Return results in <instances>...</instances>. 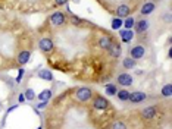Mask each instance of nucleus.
Instances as JSON below:
<instances>
[{
    "label": "nucleus",
    "instance_id": "f257e3e1",
    "mask_svg": "<svg viewBox=\"0 0 172 129\" xmlns=\"http://www.w3.org/2000/svg\"><path fill=\"white\" fill-rule=\"evenodd\" d=\"M75 97H77L78 101L85 103V101L91 100V97H93V91H91L90 88H78L77 93H75Z\"/></svg>",
    "mask_w": 172,
    "mask_h": 129
},
{
    "label": "nucleus",
    "instance_id": "f03ea898",
    "mask_svg": "<svg viewBox=\"0 0 172 129\" xmlns=\"http://www.w3.org/2000/svg\"><path fill=\"white\" fill-rule=\"evenodd\" d=\"M93 106H94V109H97V110H106L107 107H109V101H107V98L102 97V95H96Z\"/></svg>",
    "mask_w": 172,
    "mask_h": 129
},
{
    "label": "nucleus",
    "instance_id": "7ed1b4c3",
    "mask_svg": "<svg viewBox=\"0 0 172 129\" xmlns=\"http://www.w3.org/2000/svg\"><path fill=\"white\" fill-rule=\"evenodd\" d=\"M65 21H66V18L62 12H55V13L50 16V22H52V25H55V26L63 25Z\"/></svg>",
    "mask_w": 172,
    "mask_h": 129
},
{
    "label": "nucleus",
    "instance_id": "20e7f679",
    "mask_svg": "<svg viewBox=\"0 0 172 129\" xmlns=\"http://www.w3.org/2000/svg\"><path fill=\"white\" fill-rule=\"evenodd\" d=\"M38 46H40V50L44 53H49L53 50V41L50 40V38H41L40 43H38Z\"/></svg>",
    "mask_w": 172,
    "mask_h": 129
},
{
    "label": "nucleus",
    "instance_id": "39448f33",
    "mask_svg": "<svg viewBox=\"0 0 172 129\" xmlns=\"http://www.w3.org/2000/svg\"><path fill=\"white\" fill-rule=\"evenodd\" d=\"M107 50H109V53H110V56H112V57H115V59H116V57H119V56H121V53H122L121 44L118 43V41H115V40L112 41L110 47H109Z\"/></svg>",
    "mask_w": 172,
    "mask_h": 129
},
{
    "label": "nucleus",
    "instance_id": "423d86ee",
    "mask_svg": "<svg viewBox=\"0 0 172 129\" xmlns=\"http://www.w3.org/2000/svg\"><path fill=\"white\" fill-rule=\"evenodd\" d=\"M131 57L134 60H137V59H141L143 56H144V53H146V49L143 47V46H135V47H132L131 49Z\"/></svg>",
    "mask_w": 172,
    "mask_h": 129
},
{
    "label": "nucleus",
    "instance_id": "0eeeda50",
    "mask_svg": "<svg viewBox=\"0 0 172 129\" xmlns=\"http://www.w3.org/2000/svg\"><path fill=\"white\" fill-rule=\"evenodd\" d=\"M112 41H113V38L110 37V35H102L100 38H99V46L103 49V50H107L109 47H110V44H112Z\"/></svg>",
    "mask_w": 172,
    "mask_h": 129
},
{
    "label": "nucleus",
    "instance_id": "6e6552de",
    "mask_svg": "<svg viewBox=\"0 0 172 129\" xmlns=\"http://www.w3.org/2000/svg\"><path fill=\"white\" fill-rule=\"evenodd\" d=\"M131 103H143L144 100H146V94L144 93H141V91H135V93H131L130 94V98H128Z\"/></svg>",
    "mask_w": 172,
    "mask_h": 129
},
{
    "label": "nucleus",
    "instance_id": "1a4fd4ad",
    "mask_svg": "<svg viewBox=\"0 0 172 129\" xmlns=\"http://www.w3.org/2000/svg\"><path fill=\"white\" fill-rule=\"evenodd\" d=\"M118 84L122 87H130L132 84V76L130 73H121L118 76Z\"/></svg>",
    "mask_w": 172,
    "mask_h": 129
},
{
    "label": "nucleus",
    "instance_id": "9d476101",
    "mask_svg": "<svg viewBox=\"0 0 172 129\" xmlns=\"http://www.w3.org/2000/svg\"><path fill=\"white\" fill-rule=\"evenodd\" d=\"M155 116H156V107H153V106L146 107V109L141 112V117H143L144 121H150V119H153Z\"/></svg>",
    "mask_w": 172,
    "mask_h": 129
},
{
    "label": "nucleus",
    "instance_id": "9b49d317",
    "mask_svg": "<svg viewBox=\"0 0 172 129\" xmlns=\"http://www.w3.org/2000/svg\"><path fill=\"white\" fill-rule=\"evenodd\" d=\"M30 56H31V53L28 52V50H22V52H19L18 53V57H16V60L19 65H25L27 62L30 60Z\"/></svg>",
    "mask_w": 172,
    "mask_h": 129
},
{
    "label": "nucleus",
    "instance_id": "f8f14e48",
    "mask_svg": "<svg viewBox=\"0 0 172 129\" xmlns=\"http://www.w3.org/2000/svg\"><path fill=\"white\" fill-rule=\"evenodd\" d=\"M134 25H135V31L137 32H146L149 29V22L146 19H140L138 22H135Z\"/></svg>",
    "mask_w": 172,
    "mask_h": 129
},
{
    "label": "nucleus",
    "instance_id": "ddd939ff",
    "mask_svg": "<svg viewBox=\"0 0 172 129\" xmlns=\"http://www.w3.org/2000/svg\"><path fill=\"white\" fill-rule=\"evenodd\" d=\"M116 15H118L119 18H128V15H130V6H127V5L118 6V9H116Z\"/></svg>",
    "mask_w": 172,
    "mask_h": 129
},
{
    "label": "nucleus",
    "instance_id": "4468645a",
    "mask_svg": "<svg viewBox=\"0 0 172 129\" xmlns=\"http://www.w3.org/2000/svg\"><path fill=\"white\" fill-rule=\"evenodd\" d=\"M121 37H122L124 43H130V41L132 40V37H134V34H132L131 29H127V31L122 29V31H121Z\"/></svg>",
    "mask_w": 172,
    "mask_h": 129
},
{
    "label": "nucleus",
    "instance_id": "2eb2a0df",
    "mask_svg": "<svg viewBox=\"0 0 172 129\" xmlns=\"http://www.w3.org/2000/svg\"><path fill=\"white\" fill-rule=\"evenodd\" d=\"M155 10V3H146L141 8V15H150Z\"/></svg>",
    "mask_w": 172,
    "mask_h": 129
},
{
    "label": "nucleus",
    "instance_id": "dca6fc26",
    "mask_svg": "<svg viewBox=\"0 0 172 129\" xmlns=\"http://www.w3.org/2000/svg\"><path fill=\"white\" fill-rule=\"evenodd\" d=\"M38 76H40L41 79H44V81H53V75H52V72L47 70V69L40 70V72H38Z\"/></svg>",
    "mask_w": 172,
    "mask_h": 129
},
{
    "label": "nucleus",
    "instance_id": "f3484780",
    "mask_svg": "<svg viewBox=\"0 0 172 129\" xmlns=\"http://www.w3.org/2000/svg\"><path fill=\"white\" fill-rule=\"evenodd\" d=\"M122 66L125 69H132L134 66H135V60H134L132 57H127V59H124Z\"/></svg>",
    "mask_w": 172,
    "mask_h": 129
},
{
    "label": "nucleus",
    "instance_id": "a211bd4d",
    "mask_svg": "<svg viewBox=\"0 0 172 129\" xmlns=\"http://www.w3.org/2000/svg\"><path fill=\"white\" fill-rule=\"evenodd\" d=\"M50 97H52V91H50V90H44V91H41L40 93L38 100H41V101H47V100H50Z\"/></svg>",
    "mask_w": 172,
    "mask_h": 129
},
{
    "label": "nucleus",
    "instance_id": "6ab92c4d",
    "mask_svg": "<svg viewBox=\"0 0 172 129\" xmlns=\"http://www.w3.org/2000/svg\"><path fill=\"white\" fill-rule=\"evenodd\" d=\"M116 95H118V98H119L121 101H127V100L130 98V93H128L127 90H121V91H118Z\"/></svg>",
    "mask_w": 172,
    "mask_h": 129
},
{
    "label": "nucleus",
    "instance_id": "aec40b11",
    "mask_svg": "<svg viewBox=\"0 0 172 129\" xmlns=\"http://www.w3.org/2000/svg\"><path fill=\"white\" fill-rule=\"evenodd\" d=\"M171 94H172V85L168 84V85H165L162 88V95L163 97H171Z\"/></svg>",
    "mask_w": 172,
    "mask_h": 129
},
{
    "label": "nucleus",
    "instance_id": "412c9836",
    "mask_svg": "<svg viewBox=\"0 0 172 129\" xmlns=\"http://www.w3.org/2000/svg\"><path fill=\"white\" fill-rule=\"evenodd\" d=\"M118 93V90H116V87L113 85V84H109V85H106V94L107 95H115Z\"/></svg>",
    "mask_w": 172,
    "mask_h": 129
},
{
    "label": "nucleus",
    "instance_id": "4be33fe9",
    "mask_svg": "<svg viewBox=\"0 0 172 129\" xmlns=\"http://www.w3.org/2000/svg\"><path fill=\"white\" fill-rule=\"evenodd\" d=\"M134 24H135V21H134V18H127L125 19V22H124L122 25L127 28V29H131L132 26H134Z\"/></svg>",
    "mask_w": 172,
    "mask_h": 129
},
{
    "label": "nucleus",
    "instance_id": "5701e85b",
    "mask_svg": "<svg viewBox=\"0 0 172 129\" xmlns=\"http://www.w3.org/2000/svg\"><path fill=\"white\" fill-rule=\"evenodd\" d=\"M122 21H121V18H115L113 21H112V28L113 29H119L121 26H122Z\"/></svg>",
    "mask_w": 172,
    "mask_h": 129
},
{
    "label": "nucleus",
    "instance_id": "b1692460",
    "mask_svg": "<svg viewBox=\"0 0 172 129\" xmlns=\"http://www.w3.org/2000/svg\"><path fill=\"white\" fill-rule=\"evenodd\" d=\"M112 129H127V125H125L124 122L118 121V122H115L113 125H112Z\"/></svg>",
    "mask_w": 172,
    "mask_h": 129
},
{
    "label": "nucleus",
    "instance_id": "393cba45",
    "mask_svg": "<svg viewBox=\"0 0 172 129\" xmlns=\"http://www.w3.org/2000/svg\"><path fill=\"white\" fill-rule=\"evenodd\" d=\"M25 100H34L35 98V94H34L33 90H27V93H25Z\"/></svg>",
    "mask_w": 172,
    "mask_h": 129
},
{
    "label": "nucleus",
    "instance_id": "a878e982",
    "mask_svg": "<svg viewBox=\"0 0 172 129\" xmlns=\"http://www.w3.org/2000/svg\"><path fill=\"white\" fill-rule=\"evenodd\" d=\"M22 76H24V69H19V72H18V78H16V82H21Z\"/></svg>",
    "mask_w": 172,
    "mask_h": 129
},
{
    "label": "nucleus",
    "instance_id": "bb28decb",
    "mask_svg": "<svg viewBox=\"0 0 172 129\" xmlns=\"http://www.w3.org/2000/svg\"><path fill=\"white\" fill-rule=\"evenodd\" d=\"M55 3H56V6H63L68 3V0H55Z\"/></svg>",
    "mask_w": 172,
    "mask_h": 129
},
{
    "label": "nucleus",
    "instance_id": "cd10ccee",
    "mask_svg": "<svg viewBox=\"0 0 172 129\" xmlns=\"http://www.w3.org/2000/svg\"><path fill=\"white\" fill-rule=\"evenodd\" d=\"M18 101H19V103H24V101H25V95L24 94L18 95Z\"/></svg>",
    "mask_w": 172,
    "mask_h": 129
},
{
    "label": "nucleus",
    "instance_id": "c85d7f7f",
    "mask_svg": "<svg viewBox=\"0 0 172 129\" xmlns=\"http://www.w3.org/2000/svg\"><path fill=\"white\" fill-rule=\"evenodd\" d=\"M72 2H75V3H80V0H72Z\"/></svg>",
    "mask_w": 172,
    "mask_h": 129
},
{
    "label": "nucleus",
    "instance_id": "c756f323",
    "mask_svg": "<svg viewBox=\"0 0 172 129\" xmlns=\"http://www.w3.org/2000/svg\"><path fill=\"white\" fill-rule=\"evenodd\" d=\"M37 129H43V128H37Z\"/></svg>",
    "mask_w": 172,
    "mask_h": 129
}]
</instances>
